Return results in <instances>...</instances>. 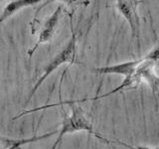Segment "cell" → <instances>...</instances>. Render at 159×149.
<instances>
[{"label":"cell","mask_w":159,"mask_h":149,"mask_svg":"<svg viewBox=\"0 0 159 149\" xmlns=\"http://www.w3.org/2000/svg\"><path fill=\"white\" fill-rule=\"evenodd\" d=\"M156 67H158V65L154 62L152 59H150L148 54H146L145 56L143 57V61L137 67L135 71H134L131 74H129V76L124 77L122 83L119 84V86H117L116 88H113L112 91L104 93L102 96L94 97L92 98L81 99V101H77V102H84L87 101H97V99L111 97L116 93L123 91V89L137 88L142 82H146L152 88L153 93L155 94L158 91V88H159V76L156 74Z\"/></svg>","instance_id":"obj_1"},{"label":"cell","mask_w":159,"mask_h":149,"mask_svg":"<svg viewBox=\"0 0 159 149\" xmlns=\"http://www.w3.org/2000/svg\"><path fill=\"white\" fill-rule=\"evenodd\" d=\"M65 103H67L71 106V114L68 115V114L64 113L61 129H60L58 137L51 149H56L66 134L75 133L79 131H87L91 134H93L97 137L101 135V134L94 131L93 124L88 119L86 114H84V109L79 106L77 101H70L66 102Z\"/></svg>","instance_id":"obj_2"},{"label":"cell","mask_w":159,"mask_h":149,"mask_svg":"<svg viewBox=\"0 0 159 149\" xmlns=\"http://www.w3.org/2000/svg\"><path fill=\"white\" fill-rule=\"evenodd\" d=\"M76 54H77V36H76V34L73 32L72 37L69 40V42L66 44V46H65L57 55H55V57L46 65V66H44L41 77L37 79L36 84L33 86L27 99L25 101V103L27 104L31 101L33 97L35 96V93H36L37 91L40 88V87L43 84V83L46 81L47 78L49 76H51L58 68H60L65 64H70V65L73 64L75 62V59H76Z\"/></svg>","instance_id":"obj_3"},{"label":"cell","mask_w":159,"mask_h":149,"mask_svg":"<svg viewBox=\"0 0 159 149\" xmlns=\"http://www.w3.org/2000/svg\"><path fill=\"white\" fill-rule=\"evenodd\" d=\"M64 7L63 5H58L57 8L54 10L53 13L48 16V18L45 20L43 23V26L41 27V30L39 32V36L36 43L28 50V57L31 58L35 52L37 51V49L41 46V45L50 43L53 40L55 34L57 33V30L59 28L60 22L63 17Z\"/></svg>","instance_id":"obj_4"},{"label":"cell","mask_w":159,"mask_h":149,"mask_svg":"<svg viewBox=\"0 0 159 149\" xmlns=\"http://www.w3.org/2000/svg\"><path fill=\"white\" fill-rule=\"evenodd\" d=\"M142 0H116V8L127 21L131 30L132 38H139L140 18L137 14V7Z\"/></svg>","instance_id":"obj_5"},{"label":"cell","mask_w":159,"mask_h":149,"mask_svg":"<svg viewBox=\"0 0 159 149\" xmlns=\"http://www.w3.org/2000/svg\"><path fill=\"white\" fill-rule=\"evenodd\" d=\"M142 61H143V57L140 59L131 60V61H127L120 64L111 65V66L91 68V71L94 74H120V76L123 77H127L135 71Z\"/></svg>","instance_id":"obj_6"},{"label":"cell","mask_w":159,"mask_h":149,"mask_svg":"<svg viewBox=\"0 0 159 149\" xmlns=\"http://www.w3.org/2000/svg\"><path fill=\"white\" fill-rule=\"evenodd\" d=\"M43 1H47V0H12L4 7L2 13L0 14V25L17 12L21 11L22 9L35 6Z\"/></svg>","instance_id":"obj_7"},{"label":"cell","mask_w":159,"mask_h":149,"mask_svg":"<svg viewBox=\"0 0 159 149\" xmlns=\"http://www.w3.org/2000/svg\"><path fill=\"white\" fill-rule=\"evenodd\" d=\"M48 2H61L63 4H66L68 6H84L87 7L91 4L89 0H47Z\"/></svg>","instance_id":"obj_8"},{"label":"cell","mask_w":159,"mask_h":149,"mask_svg":"<svg viewBox=\"0 0 159 149\" xmlns=\"http://www.w3.org/2000/svg\"><path fill=\"white\" fill-rule=\"evenodd\" d=\"M98 138L102 139V140L106 141V142H108V143H111H111H117V144H119V145H121V146L125 147V148H127V149H159V146L156 147V148L145 147V146H132V145H129V144H127V143H125V142H122V141H119V140H108V139L102 137V135H99Z\"/></svg>","instance_id":"obj_9"},{"label":"cell","mask_w":159,"mask_h":149,"mask_svg":"<svg viewBox=\"0 0 159 149\" xmlns=\"http://www.w3.org/2000/svg\"><path fill=\"white\" fill-rule=\"evenodd\" d=\"M8 141H9V138L0 136V149H4L5 148V147H3V145L8 147Z\"/></svg>","instance_id":"obj_10"},{"label":"cell","mask_w":159,"mask_h":149,"mask_svg":"<svg viewBox=\"0 0 159 149\" xmlns=\"http://www.w3.org/2000/svg\"><path fill=\"white\" fill-rule=\"evenodd\" d=\"M21 147L20 146H11V147H7V148H4V149H20Z\"/></svg>","instance_id":"obj_11"},{"label":"cell","mask_w":159,"mask_h":149,"mask_svg":"<svg viewBox=\"0 0 159 149\" xmlns=\"http://www.w3.org/2000/svg\"><path fill=\"white\" fill-rule=\"evenodd\" d=\"M3 1H4V0H0V5H1V3H2Z\"/></svg>","instance_id":"obj_12"},{"label":"cell","mask_w":159,"mask_h":149,"mask_svg":"<svg viewBox=\"0 0 159 149\" xmlns=\"http://www.w3.org/2000/svg\"><path fill=\"white\" fill-rule=\"evenodd\" d=\"M20 149H22V147H21V148H20Z\"/></svg>","instance_id":"obj_13"}]
</instances>
